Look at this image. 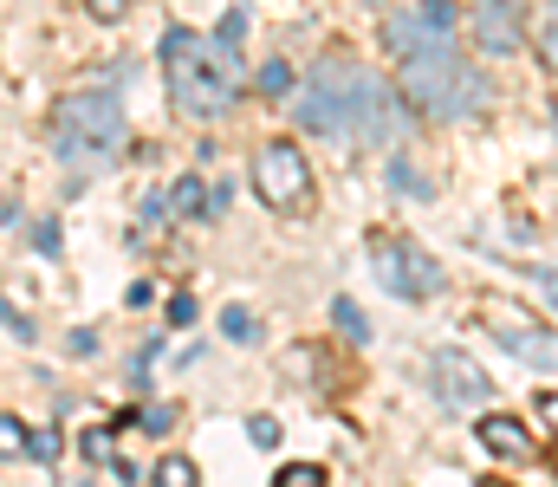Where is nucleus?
Returning a JSON list of instances; mask_svg holds the SVG:
<instances>
[{
	"label": "nucleus",
	"instance_id": "nucleus-1",
	"mask_svg": "<svg viewBox=\"0 0 558 487\" xmlns=\"http://www.w3.org/2000/svg\"><path fill=\"white\" fill-rule=\"evenodd\" d=\"M162 65H169V98L182 118L195 124H221L241 92H247V65H241V39L228 33H189L169 26L162 33Z\"/></svg>",
	"mask_w": 558,
	"mask_h": 487
},
{
	"label": "nucleus",
	"instance_id": "nucleus-2",
	"mask_svg": "<svg viewBox=\"0 0 558 487\" xmlns=\"http://www.w3.org/2000/svg\"><path fill=\"white\" fill-rule=\"evenodd\" d=\"M397 85H403V98H410L416 118H441V124H461V118L487 111V98H494L487 72L468 65V59H461L454 46H441V39H428V46H416V52H403Z\"/></svg>",
	"mask_w": 558,
	"mask_h": 487
},
{
	"label": "nucleus",
	"instance_id": "nucleus-3",
	"mask_svg": "<svg viewBox=\"0 0 558 487\" xmlns=\"http://www.w3.org/2000/svg\"><path fill=\"white\" fill-rule=\"evenodd\" d=\"M131 144V118L118 92H72L52 111V157L78 175H105Z\"/></svg>",
	"mask_w": 558,
	"mask_h": 487
},
{
	"label": "nucleus",
	"instance_id": "nucleus-4",
	"mask_svg": "<svg viewBox=\"0 0 558 487\" xmlns=\"http://www.w3.org/2000/svg\"><path fill=\"white\" fill-rule=\"evenodd\" d=\"M357 59H344V52H325L312 72H305V85H299V124L312 131V137H338V144H351V92H357Z\"/></svg>",
	"mask_w": 558,
	"mask_h": 487
},
{
	"label": "nucleus",
	"instance_id": "nucleus-5",
	"mask_svg": "<svg viewBox=\"0 0 558 487\" xmlns=\"http://www.w3.org/2000/svg\"><path fill=\"white\" fill-rule=\"evenodd\" d=\"M410 98L403 85H384L377 72H357V92H351V144L364 150H397L410 137Z\"/></svg>",
	"mask_w": 558,
	"mask_h": 487
},
{
	"label": "nucleus",
	"instance_id": "nucleus-6",
	"mask_svg": "<svg viewBox=\"0 0 558 487\" xmlns=\"http://www.w3.org/2000/svg\"><path fill=\"white\" fill-rule=\"evenodd\" d=\"M371 267H377V280L397 300H441V287H448L441 260L428 247H416V241H403V234H377L371 241Z\"/></svg>",
	"mask_w": 558,
	"mask_h": 487
},
{
	"label": "nucleus",
	"instance_id": "nucleus-7",
	"mask_svg": "<svg viewBox=\"0 0 558 487\" xmlns=\"http://www.w3.org/2000/svg\"><path fill=\"white\" fill-rule=\"evenodd\" d=\"M254 188H260V202L274 215H305L312 208V162H305V150L286 144V137L260 144L254 150Z\"/></svg>",
	"mask_w": 558,
	"mask_h": 487
},
{
	"label": "nucleus",
	"instance_id": "nucleus-8",
	"mask_svg": "<svg viewBox=\"0 0 558 487\" xmlns=\"http://www.w3.org/2000/svg\"><path fill=\"white\" fill-rule=\"evenodd\" d=\"M428 390H435L448 410H474V403L494 397V377H487L468 351H435V357H428Z\"/></svg>",
	"mask_w": 558,
	"mask_h": 487
},
{
	"label": "nucleus",
	"instance_id": "nucleus-9",
	"mask_svg": "<svg viewBox=\"0 0 558 487\" xmlns=\"http://www.w3.org/2000/svg\"><path fill=\"white\" fill-rule=\"evenodd\" d=\"M468 26H474V46H481L487 59H507V52H520V46H526V20H520V7H513V0H481Z\"/></svg>",
	"mask_w": 558,
	"mask_h": 487
},
{
	"label": "nucleus",
	"instance_id": "nucleus-10",
	"mask_svg": "<svg viewBox=\"0 0 558 487\" xmlns=\"http://www.w3.org/2000/svg\"><path fill=\"white\" fill-rule=\"evenodd\" d=\"M474 436H481V449L500 455V462H526V455H533V429H526L520 416H507V410H487V416L474 423Z\"/></svg>",
	"mask_w": 558,
	"mask_h": 487
},
{
	"label": "nucleus",
	"instance_id": "nucleus-11",
	"mask_svg": "<svg viewBox=\"0 0 558 487\" xmlns=\"http://www.w3.org/2000/svg\"><path fill=\"white\" fill-rule=\"evenodd\" d=\"M494 338H500L520 364H533V370H558V331H526V325L500 319L494 325Z\"/></svg>",
	"mask_w": 558,
	"mask_h": 487
},
{
	"label": "nucleus",
	"instance_id": "nucleus-12",
	"mask_svg": "<svg viewBox=\"0 0 558 487\" xmlns=\"http://www.w3.org/2000/svg\"><path fill=\"white\" fill-rule=\"evenodd\" d=\"M428 39H441V33H428L422 13H403V20L384 26V46H397V52H416V46H428Z\"/></svg>",
	"mask_w": 558,
	"mask_h": 487
},
{
	"label": "nucleus",
	"instance_id": "nucleus-13",
	"mask_svg": "<svg viewBox=\"0 0 558 487\" xmlns=\"http://www.w3.org/2000/svg\"><path fill=\"white\" fill-rule=\"evenodd\" d=\"M20 455H33V423L0 416V462H20Z\"/></svg>",
	"mask_w": 558,
	"mask_h": 487
},
{
	"label": "nucleus",
	"instance_id": "nucleus-14",
	"mask_svg": "<svg viewBox=\"0 0 558 487\" xmlns=\"http://www.w3.org/2000/svg\"><path fill=\"white\" fill-rule=\"evenodd\" d=\"M331 319H338V331H344L351 344L371 338V325H364V313H357V300H331Z\"/></svg>",
	"mask_w": 558,
	"mask_h": 487
},
{
	"label": "nucleus",
	"instance_id": "nucleus-15",
	"mask_svg": "<svg viewBox=\"0 0 558 487\" xmlns=\"http://www.w3.org/2000/svg\"><path fill=\"white\" fill-rule=\"evenodd\" d=\"M175 208H182L189 221H208V195H202V182H195V175H182V182H175Z\"/></svg>",
	"mask_w": 558,
	"mask_h": 487
},
{
	"label": "nucleus",
	"instance_id": "nucleus-16",
	"mask_svg": "<svg viewBox=\"0 0 558 487\" xmlns=\"http://www.w3.org/2000/svg\"><path fill=\"white\" fill-rule=\"evenodd\" d=\"M221 325H228V338H234V344H260V319H254L247 306H228Z\"/></svg>",
	"mask_w": 558,
	"mask_h": 487
},
{
	"label": "nucleus",
	"instance_id": "nucleus-17",
	"mask_svg": "<svg viewBox=\"0 0 558 487\" xmlns=\"http://www.w3.org/2000/svg\"><path fill=\"white\" fill-rule=\"evenodd\" d=\"M539 65H553L558 72V0L539 13Z\"/></svg>",
	"mask_w": 558,
	"mask_h": 487
},
{
	"label": "nucleus",
	"instance_id": "nucleus-18",
	"mask_svg": "<svg viewBox=\"0 0 558 487\" xmlns=\"http://www.w3.org/2000/svg\"><path fill=\"white\" fill-rule=\"evenodd\" d=\"M156 482L162 487H195V462H189V455H169V462L156 468Z\"/></svg>",
	"mask_w": 558,
	"mask_h": 487
},
{
	"label": "nucleus",
	"instance_id": "nucleus-19",
	"mask_svg": "<svg viewBox=\"0 0 558 487\" xmlns=\"http://www.w3.org/2000/svg\"><path fill=\"white\" fill-rule=\"evenodd\" d=\"M292 85H299V78H292V65H286V59H274V65L260 72V92H267V98H286Z\"/></svg>",
	"mask_w": 558,
	"mask_h": 487
},
{
	"label": "nucleus",
	"instance_id": "nucleus-20",
	"mask_svg": "<svg viewBox=\"0 0 558 487\" xmlns=\"http://www.w3.org/2000/svg\"><path fill=\"white\" fill-rule=\"evenodd\" d=\"M416 13H422L428 33H448V26H454V0H422Z\"/></svg>",
	"mask_w": 558,
	"mask_h": 487
},
{
	"label": "nucleus",
	"instance_id": "nucleus-21",
	"mask_svg": "<svg viewBox=\"0 0 558 487\" xmlns=\"http://www.w3.org/2000/svg\"><path fill=\"white\" fill-rule=\"evenodd\" d=\"M279 482H286V487H318V482H325V468H318V462H286V468H279Z\"/></svg>",
	"mask_w": 558,
	"mask_h": 487
},
{
	"label": "nucleus",
	"instance_id": "nucleus-22",
	"mask_svg": "<svg viewBox=\"0 0 558 487\" xmlns=\"http://www.w3.org/2000/svg\"><path fill=\"white\" fill-rule=\"evenodd\" d=\"M169 429H175V410L169 403H149L143 410V436H169Z\"/></svg>",
	"mask_w": 558,
	"mask_h": 487
},
{
	"label": "nucleus",
	"instance_id": "nucleus-23",
	"mask_svg": "<svg viewBox=\"0 0 558 487\" xmlns=\"http://www.w3.org/2000/svg\"><path fill=\"white\" fill-rule=\"evenodd\" d=\"M390 182H397L403 195H435V188L422 182V175H416V169H410V162H390Z\"/></svg>",
	"mask_w": 558,
	"mask_h": 487
},
{
	"label": "nucleus",
	"instance_id": "nucleus-24",
	"mask_svg": "<svg viewBox=\"0 0 558 487\" xmlns=\"http://www.w3.org/2000/svg\"><path fill=\"white\" fill-rule=\"evenodd\" d=\"M247 436H254V449H279V423H274V416H254V423H247Z\"/></svg>",
	"mask_w": 558,
	"mask_h": 487
},
{
	"label": "nucleus",
	"instance_id": "nucleus-25",
	"mask_svg": "<svg viewBox=\"0 0 558 487\" xmlns=\"http://www.w3.org/2000/svg\"><path fill=\"white\" fill-rule=\"evenodd\" d=\"M533 416H539V423L558 436V390H539V397H533Z\"/></svg>",
	"mask_w": 558,
	"mask_h": 487
},
{
	"label": "nucleus",
	"instance_id": "nucleus-26",
	"mask_svg": "<svg viewBox=\"0 0 558 487\" xmlns=\"http://www.w3.org/2000/svg\"><path fill=\"white\" fill-rule=\"evenodd\" d=\"M124 7H131V0H85V13H92V20H105V26H111V20H124Z\"/></svg>",
	"mask_w": 558,
	"mask_h": 487
},
{
	"label": "nucleus",
	"instance_id": "nucleus-27",
	"mask_svg": "<svg viewBox=\"0 0 558 487\" xmlns=\"http://www.w3.org/2000/svg\"><path fill=\"white\" fill-rule=\"evenodd\" d=\"M59 455V436L52 429H33V462H52Z\"/></svg>",
	"mask_w": 558,
	"mask_h": 487
},
{
	"label": "nucleus",
	"instance_id": "nucleus-28",
	"mask_svg": "<svg viewBox=\"0 0 558 487\" xmlns=\"http://www.w3.org/2000/svg\"><path fill=\"white\" fill-rule=\"evenodd\" d=\"M195 319V300H189V293H175V300H169V325H189Z\"/></svg>",
	"mask_w": 558,
	"mask_h": 487
},
{
	"label": "nucleus",
	"instance_id": "nucleus-29",
	"mask_svg": "<svg viewBox=\"0 0 558 487\" xmlns=\"http://www.w3.org/2000/svg\"><path fill=\"white\" fill-rule=\"evenodd\" d=\"M546 293H553V300H558V273H546Z\"/></svg>",
	"mask_w": 558,
	"mask_h": 487
},
{
	"label": "nucleus",
	"instance_id": "nucleus-30",
	"mask_svg": "<svg viewBox=\"0 0 558 487\" xmlns=\"http://www.w3.org/2000/svg\"><path fill=\"white\" fill-rule=\"evenodd\" d=\"M553 131H558V105H553Z\"/></svg>",
	"mask_w": 558,
	"mask_h": 487
}]
</instances>
